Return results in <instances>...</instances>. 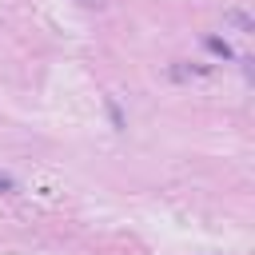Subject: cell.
Returning <instances> with one entry per match:
<instances>
[{
    "label": "cell",
    "mask_w": 255,
    "mask_h": 255,
    "mask_svg": "<svg viewBox=\"0 0 255 255\" xmlns=\"http://www.w3.org/2000/svg\"><path fill=\"white\" fill-rule=\"evenodd\" d=\"M207 48H211V52H219V56H231L227 40H219V36H211V40H207Z\"/></svg>",
    "instance_id": "1"
},
{
    "label": "cell",
    "mask_w": 255,
    "mask_h": 255,
    "mask_svg": "<svg viewBox=\"0 0 255 255\" xmlns=\"http://www.w3.org/2000/svg\"><path fill=\"white\" fill-rule=\"evenodd\" d=\"M8 187H12V179H8V175H0V191H8Z\"/></svg>",
    "instance_id": "2"
}]
</instances>
